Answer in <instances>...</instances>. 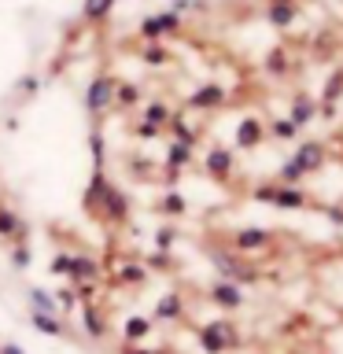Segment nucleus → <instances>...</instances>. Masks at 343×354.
Returning a JSON list of instances; mask_svg holds the SVG:
<instances>
[{"label": "nucleus", "mask_w": 343, "mask_h": 354, "mask_svg": "<svg viewBox=\"0 0 343 354\" xmlns=\"http://www.w3.org/2000/svg\"><path fill=\"white\" fill-rule=\"evenodd\" d=\"M251 199L254 203H266V207H277V210H314V196L299 185H277V181H262L251 188Z\"/></svg>", "instance_id": "obj_1"}, {"label": "nucleus", "mask_w": 343, "mask_h": 354, "mask_svg": "<svg viewBox=\"0 0 343 354\" xmlns=\"http://www.w3.org/2000/svg\"><path fill=\"white\" fill-rule=\"evenodd\" d=\"M210 266L221 273V281H232V284H254V281L262 277L240 251H225V248H214V251H210Z\"/></svg>", "instance_id": "obj_2"}, {"label": "nucleus", "mask_w": 343, "mask_h": 354, "mask_svg": "<svg viewBox=\"0 0 343 354\" xmlns=\"http://www.w3.org/2000/svg\"><path fill=\"white\" fill-rule=\"evenodd\" d=\"M199 347H203V354H225L237 347V332H232L229 321H210V325H203L196 332Z\"/></svg>", "instance_id": "obj_3"}, {"label": "nucleus", "mask_w": 343, "mask_h": 354, "mask_svg": "<svg viewBox=\"0 0 343 354\" xmlns=\"http://www.w3.org/2000/svg\"><path fill=\"white\" fill-rule=\"evenodd\" d=\"M277 240V232L273 229H266V225H240V229H232V251H240V254H248V251H266L270 243Z\"/></svg>", "instance_id": "obj_4"}, {"label": "nucleus", "mask_w": 343, "mask_h": 354, "mask_svg": "<svg viewBox=\"0 0 343 354\" xmlns=\"http://www.w3.org/2000/svg\"><path fill=\"white\" fill-rule=\"evenodd\" d=\"M207 177H214V185H229L232 181V170H237V159H232L229 148H221V144H214V148L207 151Z\"/></svg>", "instance_id": "obj_5"}, {"label": "nucleus", "mask_w": 343, "mask_h": 354, "mask_svg": "<svg viewBox=\"0 0 343 354\" xmlns=\"http://www.w3.org/2000/svg\"><path fill=\"white\" fill-rule=\"evenodd\" d=\"M207 299L221 310H240L243 306V288L232 284V281H214L207 288Z\"/></svg>", "instance_id": "obj_6"}, {"label": "nucleus", "mask_w": 343, "mask_h": 354, "mask_svg": "<svg viewBox=\"0 0 343 354\" xmlns=\"http://www.w3.org/2000/svg\"><path fill=\"white\" fill-rule=\"evenodd\" d=\"M0 240H4V243L30 240V225H26V221H22L8 203H0Z\"/></svg>", "instance_id": "obj_7"}, {"label": "nucleus", "mask_w": 343, "mask_h": 354, "mask_svg": "<svg viewBox=\"0 0 343 354\" xmlns=\"http://www.w3.org/2000/svg\"><path fill=\"white\" fill-rule=\"evenodd\" d=\"M292 159H295L299 166H303L306 174H317L321 166H325L328 151H325V144H321V140H303V144L295 148V155H292Z\"/></svg>", "instance_id": "obj_8"}, {"label": "nucleus", "mask_w": 343, "mask_h": 354, "mask_svg": "<svg viewBox=\"0 0 343 354\" xmlns=\"http://www.w3.org/2000/svg\"><path fill=\"white\" fill-rule=\"evenodd\" d=\"M177 317H185V299H181V292H163L159 299H155L151 325H155V321H177Z\"/></svg>", "instance_id": "obj_9"}, {"label": "nucleus", "mask_w": 343, "mask_h": 354, "mask_svg": "<svg viewBox=\"0 0 343 354\" xmlns=\"http://www.w3.org/2000/svg\"><path fill=\"white\" fill-rule=\"evenodd\" d=\"M151 210H155V214H163V218H185L188 214V199H185V192L170 188V192H163L159 199H155Z\"/></svg>", "instance_id": "obj_10"}, {"label": "nucleus", "mask_w": 343, "mask_h": 354, "mask_svg": "<svg viewBox=\"0 0 343 354\" xmlns=\"http://www.w3.org/2000/svg\"><path fill=\"white\" fill-rule=\"evenodd\" d=\"M262 137H266V129L259 118H243L237 126V148H243V151H254L262 144Z\"/></svg>", "instance_id": "obj_11"}, {"label": "nucleus", "mask_w": 343, "mask_h": 354, "mask_svg": "<svg viewBox=\"0 0 343 354\" xmlns=\"http://www.w3.org/2000/svg\"><path fill=\"white\" fill-rule=\"evenodd\" d=\"M188 162H192V148H185V144L174 140L170 155H166V170H170V174H166V185H177V177H181V170Z\"/></svg>", "instance_id": "obj_12"}, {"label": "nucleus", "mask_w": 343, "mask_h": 354, "mask_svg": "<svg viewBox=\"0 0 343 354\" xmlns=\"http://www.w3.org/2000/svg\"><path fill=\"white\" fill-rule=\"evenodd\" d=\"M111 93H115V82H111V77H96V82L89 85V96H85L89 111H104L107 100H111Z\"/></svg>", "instance_id": "obj_13"}, {"label": "nucleus", "mask_w": 343, "mask_h": 354, "mask_svg": "<svg viewBox=\"0 0 343 354\" xmlns=\"http://www.w3.org/2000/svg\"><path fill=\"white\" fill-rule=\"evenodd\" d=\"M30 325L37 328V332H44V336H66V325L55 314H37V310H30Z\"/></svg>", "instance_id": "obj_14"}, {"label": "nucleus", "mask_w": 343, "mask_h": 354, "mask_svg": "<svg viewBox=\"0 0 343 354\" xmlns=\"http://www.w3.org/2000/svg\"><path fill=\"white\" fill-rule=\"evenodd\" d=\"M151 332V317H129L126 325H122V343H144Z\"/></svg>", "instance_id": "obj_15"}, {"label": "nucleus", "mask_w": 343, "mask_h": 354, "mask_svg": "<svg viewBox=\"0 0 343 354\" xmlns=\"http://www.w3.org/2000/svg\"><path fill=\"white\" fill-rule=\"evenodd\" d=\"M82 317H85V332H89V336H93V339H104L107 332H111V325L104 321V314H100V310H96L93 303H85Z\"/></svg>", "instance_id": "obj_16"}, {"label": "nucleus", "mask_w": 343, "mask_h": 354, "mask_svg": "<svg viewBox=\"0 0 343 354\" xmlns=\"http://www.w3.org/2000/svg\"><path fill=\"white\" fill-rule=\"evenodd\" d=\"M26 299H30V306L37 310V314H55V317H59V306H55V295H48L44 288H37V284H33V288H26Z\"/></svg>", "instance_id": "obj_17"}, {"label": "nucleus", "mask_w": 343, "mask_h": 354, "mask_svg": "<svg viewBox=\"0 0 343 354\" xmlns=\"http://www.w3.org/2000/svg\"><path fill=\"white\" fill-rule=\"evenodd\" d=\"M221 100H225V93H221L218 85H203L192 100H188V107H196V111H210V107H218Z\"/></svg>", "instance_id": "obj_18"}, {"label": "nucleus", "mask_w": 343, "mask_h": 354, "mask_svg": "<svg viewBox=\"0 0 343 354\" xmlns=\"http://www.w3.org/2000/svg\"><path fill=\"white\" fill-rule=\"evenodd\" d=\"M118 277L126 284H133V288H140L144 281H148V270H144V262H137V259H126L118 266Z\"/></svg>", "instance_id": "obj_19"}, {"label": "nucleus", "mask_w": 343, "mask_h": 354, "mask_svg": "<svg viewBox=\"0 0 343 354\" xmlns=\"http://www.w3.org/2000/svg\"><path fill=\"white\" fill-rule=\"evenodd\" d=\"M144 270H155V273H174V270H177V262H174V254H170V251H151L148 259H144Z\"/></svg>", "instance_id": "obj_20"}, {"label": "nucleus", "mask_w": 343, "mask_h": 354, "mask_svg": "<svg viewBox=\"0 0 343 354\" xmlns=\"http://www.w3.org/2000/svg\"><path fill=\"white\" fill-rule=\"evenodd\" d=\"M314 111H317V107H314V104H310V100H306V96H299V100H295V104H292V118H288V122H292V126L299 129V126H306V122H310V118H314Z\"/></svg>", "instance_id": "obj_21"}, {"label": "nucleus", "mask_w": 343, "mask_h": 354, "mask_svg": "<svg viewBox=\"0 0 343 354\" xmlns=\"http://www.w3.org/2000/svg\"><path fill=\"white\" fill-rule=\"evenodd\" d=\"M48 273H55V277H66V281H71V277H74V254H66V251L52 254V262H48Z\"/></svg>", "instance_id": "obj_22"}, {"label": "nucleus", "mask_w": 343, "mask_h": 354, "mask_svg": "<svg viewBox=\"0 0 343 354\" xmlns=\"http://www.w3.org/2000/svg\"><path fill=\"white\" fill-rule=\"evenodd\" d=\"M174 26H177V19H174V15H155V19L144 22V37H159V33L174 30Z\"/></svg>", "instance_id": "obj_23"}, {"label": "nucleus", "mask_w": 343, "mask_h": 354, "mask_svg": "<svg viewBox=\"0 0 343 354\" xmlns=\"http://www.w3.org/2000/svg\"><path fill=\"white\" fill-rule=\"evenodd\" d=\"M8 259H11V266H15V270H26V266H30V240H19V243H11Z\"/></svg>", "instance_id": "obj_24"}, {"label": "nucleus", "mask_w": 343, "mask_h": 354, "mask_svg": "<svg viewBox=\"0 0 343 354\" xmlns=\"http://www.w3.org/2000/svg\"><path fill=\"white\" fill-rule=\"evenodd\" d=\"M144 118H148L151 129H163L166 122H170V111H166V104H151L148 111H144Z\"/></svg>", "instance_id": "obj_25"}, {"label": "nucleus", "mask_w": 343, "mask_h": 354, "mask_svg": "<svg viewBox=\"0 0 343 354\" xmlns=\"http://www.w3.org/2000/svg\"><path fill=\"white\" fill-rule=\"evenodd\" d=\"M174 240H177V229H174V225L155 229V251H170V248H174Z\"/></svg>", "instance_id": "obj_26"}, {"label": "nucleus", "mask_w": 343, "mask_h": 354, "mask_svg": "<svg viewBox=\"0 0 343 354\" xmlns=\"http://www.w3.org/2000/svg\"><path fill=\"white\" fill-rule=\"evenodd\" d=\"M55 306H59V310H74V306H77V292L63 284L59 292H55Z\"/></svg>", "instance_id": "obj_27"}, {"label": "nucleus", "mask_w": 343, "mask_h": 354, "mask_svg": "<svg viewBox=\"0 0 343 354\" xmlns=\"http://www.w3.org/2000/svg\"><path fill=\"white\" fill-rule=\"evenodd\" d=\"M89 148H93L96 170H104V137H100V133H93V137H89Z\"/></svg>", "instance_id": "obj_28"}, {"label": "nucleus", "mask_w": 343, "mask_h": 354, "mask_svg": "<svg viewBox=\"0 0 343 354\" xmlns=\"http://www.w3.org/2000/svg\"><path fill=\"white\" fill-rule=\"evenodd\" d=\"M292 15H295V8H288V4H277V8L270 11V19L277 22V26H288V22H292Z\"/></svg>", "instance_id": "obj_29"}, {"label": "nucleus", "mask_w": 343, "mask_h": 354, "mask_svg": "<svg viewBox=\"0 0 343 354\" xmlns=\"http://www.w3.org/2000/svg\"><path fill=\"white\" fill-rule=\"evenodd\" d=\"M107 8H111V0H89V4H85V15H89V19H100V15H107Z\"/></svg>", "instance_id": "obj_30"}, {"label": "nucleus", "mask_w": 343, "mask_h": 354, "mask_svg": "<svg viewBox=\"0 0 343 354\" xmlns=\"http://www.w3.org/2000/svg\"><path fill=\"white\" fill-rule=\"evenodd\" d=\"M273 137H281V140H292L295 137V126L288 118H281V122H273Z\"/></svg>", "instance_id": "obj_31"}, {"label": "nucleus", "mask_w": 343, "mask_h": 354, "mask_svg": "<svg viewBox=\"0 0 343 354\" xmlns=\"http://www.w3.org/2000/svg\"><path fill=\"white\" fill-rule=\"evenodd\" d=\"M343 93V74H336V77H332V82L325 85V100H328V104H332V100H336Z\"/></svg>", "instance_id": "obj_32"}, {"label": "nucleus", "mask_w": 343, "mask_h": 354, "mask_svg": "<svg viewBox=\"0 0 343 354\" xmlns=\"http://www.w3.org/2000/svg\"><path fill=\"white\" fill-rule=\"evenodd\" d=\"M115 93H118V100H122V104H137V100H140V93H137L133 85H118Z\"/></svg>", "instance_id": "obj_33"}, {"label": "nucleus", "mask_w": 343, "mask_h": 354, "mask_svg": "<svg viewBox=\"0 0 343 354\" xmlns=\"http://www.w3.org/2000/svg\"><path fill=\"white\" fill-rule=\"evenodd\" d=\"M118 354H151V351H148V347H140V343H122Z\"/></svg>", "instance_id": "obj_34"}, {"label": "nucleus", "mask_w": 343, "mask_h": 354, "mask_svg": "<svg viewBox=\"0 0 343 354\" xmlns=\"http://www.w3.org/2000/svg\"><path fill=\"white\" fill-rule=\"evenodd\" d=\"M0 354H26L19 343H0Z\"/></svg>", "instance_id": "obj_35"}, {"label": "nucleus", "mask_w": 343, "mask_h": 354, "mask_svg": "<svg viewBox=\"0 0 343 354\" xmlns=\"http://www.w3.org/2000/svg\"><path fill=\"white\" fill-rule=\"evenodd\" d=\"M166 55H163V48H148V63H163Z\"/></svg>", "instance_id": "obj_36"}]
</instances>
